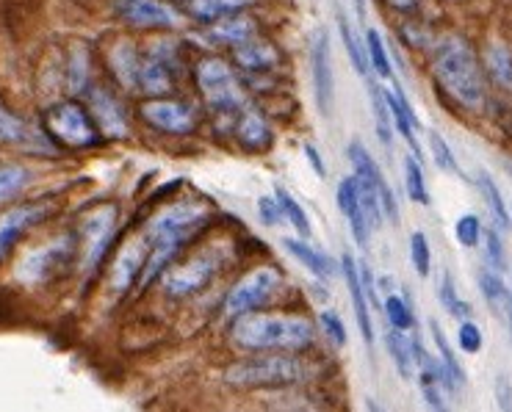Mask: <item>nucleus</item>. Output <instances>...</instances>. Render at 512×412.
<instances>
[{"label":"nucleus","instance_id":"1","mask_svg":"<svg viewBox=\"0 0 512 412\" xmlns=\"http://www.w3.org/2000/svg\"><path fill=\"white\" fill-rule=\"evenodd\" d=\"M230 346L250 354H299L316 346V324L297 313H250L233 318Z\"/></svg>","mask_w":512,"mask_h":412},{"label":"nucleus","instance_id":"2","mask_svg":"<svg viewBox=\"0 0 512 412\" xmlns=\"http://www.w3.org/2000/svg\"><path fill=\"white\" fill-rule=\"evenodd\" d=\"M211 211L194 200H183L169 205L167 211L150 219L147 230H144V241H147V260L139 274V285L147 288L155 283L164 271L175 263L180 249L189 244L191 238L197 236L208 222Z\"/></svg>","mask_w":512,"mask_h":412},{"label":"nucleus","instance_id":"3","mask_svg":"<svg viewBox=\"0 0 512 412\" xmlns=\"http://www.w3.org/2000/svg\"><path fill=\"white\" fill-rule=\"evenodd\" d=\"M316 365L299 354H250L227 365L225 382L236 390H283L316 379Z\"/></svg>","mask_w":512,"mask_h":412},{"label":"nucleus","instance_id":"4","mask_svg":"<svg viewBox=\"0 0 512 412\" xmlns=\"http://www.w3.org/2000/svg\"><path fill=\"white\" fill-rule=\"evenodd\" d=\"M435 78L449 95L465 108H482L485 103V75L479 70V61L471 45L460 36L443 39L435 59H432Z\"/></svg>","mask_w":512,"mask_h":412},{"label":"nucleus","instance_id":"5","mask_svg":"<svg viewBox=\"0 0 512 412\" xmlns=\"http://www.w3.org/2000/svg\"><path fill=\"white\" fill-rule=\"evenodd\" d=\"M45 133L67 150H89L103 142V133L97 130L89 108L75 100L56 103L45 111Z\"/></svg>","mask_w":512,"mask_h":412},{"label":"nucleus","instance_id":"6","mask_svg":"<svg viewBox=\"0 0 512 412\" xmlns=\"http://www.w3.org/2000/svg\"><path fill=\"white\" fill-rule=\"evenodd\" d=\"M225 269V252L208 249L197 252L183 263H175L172 269L161 274V288L169 299H191V296L203 294L208 285L219 277V271Z\"/></svg>","mask_w":512,"mask_h":412},{"label":"nucleus","instance_id":"7","mask_svg":"<svg viewBox=\"0 0 512 412\" xmlns=\"http://www.w3.org/2000/svg\"><path fill=\"white\" fill-rule=\"evenodd\" d=\"M194 81L200 95L205 97V103L216 111H244L247 108V97L241 92V83L236 78V72L227 67L225 61L219 59H203L197 61L194 67Z\"/></svg>","mask_w":512,"mask_h":412},{"label":"nucleus","instance_id":"8","mask_svg":"<svg viewBox=\"0 0 512 412\" xmlns=\"http://www.w3.org/2000/svg\"><path fill=\"white\" fill-rule=\"evenodd\" d=\"M280 285H283V271L274 266H258V269L247 271L239 283L227 291L225 313L230 318L258 313L280 291Z\"/></svg>","mask_w":512,"mask_h":412},{"label":"nucleus","instance_id":"9","mask_svg":"<svg viewBox=\"0 0 512 412\" xmlns=\"http://www.w3.org/2000/svg\"><path fill=\"white\" fill-rule=\"evenodd\" d=\"M142 119L158 133L167 136H189L197 130V111L180 100H164V97H153L139 108Z\"/></svg>","mask_w":512,"mask_h":412},{"label":"nucleus","instance_id":"10","mask_svg":"<svg viewBox=\"0 0 512 412\" xmlns=\"http://www.w3.org/2000/svg\"><path fill=\"white\" fill-rule=\"evenodd\" d=\"M117 224V205H97L92 211L84 213L81 227H78V238H81V258L86 266H97L103 252H106L111 233Z\"/></svg>","mask_w":512,"mask_h":412},{"label":"nucleus","instance_id":"11","mask_svg":"<svg viewBox=\"0 0 512 412\" xmlns=\"http://www.w3.org/2000/svg\"><path fill=\"white\" fill-rule=\"evenodd\" d=\"M53 200H34L23 202L12 211L0 213V263L9 258V252L17 247V241L36 227L39 222H45L50 213H53Z\"/></svg>","mask_w":512,"mask_h":412},{"label":"nucleus","instance_id":"12","mask_svg":"<svg viewBox=\"0 0 512 412\" xmlns=\"http://www.w3.org/2000/svg\"><path fill=\"white\" fill-rule=\"evenodd\" d=\"M178 78V59L175 50L169 42L153 45L147 50V56H142V70H139V86L147 95H164L172 89V83Z\"/></svg>","mask_w":512,"mask_h":412},{"label":"nucleus","instance_id":"13","mask_svg":"<svg viewBox=\"0 0 512 412\" xmlns=\"http://www.w3.org/2000/svg\"><path fill=\"white\" fill-rule=\"evenodd\" d=\"M349 161H352V169H355V175L360 183H369L377 189L382 202V213H385V219H391L393 224L399 222V205H396V197H393V189L388 186V180L382 175V169L374 161V155L369 153V147H363L360 142L349 144Z\"/></svg>","mask_w":512,"mask_h":412},{"label":"nucleus","instance_id":"14","mask_svg":"<svg viewBox=\"0 0 512 412\" xmlns=\"http://www.w3.org/2000/svg\"><path fill=\"white\" fill-rule=\"evenodd\" d=\"M310 72H313V92L316 103L324 117L333 114L335 100V75H333V56H330V36L327 31L316 34L313 50H310Z\"/></svg>","mask_w":512,"mask_h":412},{"label":"nucleus","instance_id":"15","mask_svg":"<svg viewBox=\"0 0 512 412\" xmlns=\"http://www.w3.org/2000/svg\"><path fill=\"white\" fill-rule=\"evenodd\" d=\"M117 14L133 28H178L180 14L167 0H117Z\"/></svg>","mask_w":512,"mask_h":412},{"label":"nucleus","instance_id":"16","mask_svg":"<svg viewBox=\"0 0 512 412\" xmlns=\"http://www.w3.org/2000/svg\"><path fill=\"white\" fill-rule=\"evenodd\" d=\"M89 114L95 119L97 130L103 133V139H122L128 133V119L122 111V103L103 86H95L89 92Z\"/></svg>","mask_w":512,"mask_h":412},{"label":"nucleus","instance_id":"17","mask_svg":"<svg viewBox=\"0 0 512 412\" xmlns=\"http://www.w3.org/2000/svg\"><path fill=\"white\" fill-rule=\"evenodd\" d=\"M341 271H344L346 288H349V299H352V310H355V321H358V330L363 335L366 346H374V324H371L369 313V299H366V291H363V283H360V266L358 260L352 258L349 252L341 255Z\"/></svg>","mask_w":512,"mask_h":412},{"label":"nucleus","instance_id":"18","mask_svg":"<svg viewBox=\"0 0 512 412\" xmlns=\"http://www.w3.org/2000/svg\"><path fill=\"white\" fill-rule=\"evenodd\" d=\"M335 202H338V211L344 213V219L349 222V230L358 241V247H369L371 227L363 216V208H360V194H358V180L355 177H344L338 183V191H335Z\"/></svg>","mask_w":512,"mask_h":412},{"label":"nucleus","instance_id":"19","mask_svg":"<svg viewBox=\"0 0 512 412\" xmlns=\"http://www.w3.org/2000/svg\"><path fill=\"white\" fill-rule=\"evenodd\" d=\"M258 36V25L252 17L247 14H230L225 20H219V23L208 25V31H205V39L211 42V45H227V48H241V45H247L250 39Z\"/></svg>","mask_w":512,"mask_h":412},{"label":"nucleus","instance_id":"20","mask_svg":"<svg viewBox=\"0 0 512 412\" xmlns=\"http://www.w3.org/2000/svg\"><path fill=\"white\" fill-rule=\"evenodd\" d=\"M144 260H147V241L142 238H133L122 247L120 258L114 260L111 266V285L117 291H128L133 280H139V274L144 269Z\"/></svg>","mask_w":512,"mask_h":412},{"label":"nucleus","instance_id":"21","mask_svg":"<svg viewBox=\"0 0 512 412\" xmlns=\"http://www.w3.org/2000/svg\"><path fill=\"white\" fill-rule=\"evenodd\" d=\"M70 258L72 241L70 238H64V241H56V244H50V247L34 252V255L20 266V271H23L28 280H45L48 274H53L61 263H67Z\"/></svg>","mask_w":512,"mask_h":412},{"label":"nucleus","instance_id":"22","mask_svg":"<svg viewBox=\"0 0 512 412\" xmlns=\"http://www.w3.org/2000/svg\"><path fill=\"white\" fill-rule=\"evenodd\" d=\"M283 247H286L288 252H291V258L297 260V263H302L316 280H322V283L335 280V263L327 252L310 247L308 241H302V238H286Z\"/></svg>","mask_w":512,"mask_h":412},{"label":"nucleus","instance_id":"23","mask_svg":"<svg viewBox=\"0 0 512 412\" xmlns=\"http://www.w3.org/2000/svg\"><path fill=\"white\" fill-rule=\"evenodd\" d=\"M385 103H388V111H391V122H393V130L405 139L407 144H410V150H413V158H418L421 155V150H418V139H416V130L421 128L418 125V117L416 111L410 108V103H407V97L396 89V92H385Z\"/></svg>","mask_w":512,"mask_h":412},{"label":"nucleus","instance_id":"24","mask_svg":"<svg viewBox=\"0 0 512 412\" xmlns=\"http://www.w3.org/2000/svg\"><path fill=\"white\" fill-rule=\"evenodd\" d=\"M236 136L239 142L247 147V150H269L272 144V128L263 117L258 108H244L239 114V128H236Z\"/></svg>","mask_w":512,"mask_h":412},{"label":"nucleus","instance_id":"25","mask_svg":"<svg viewBox=\"0 0 512 412\" xmlns=\"http://www.w3.org/2000/svg\"><path fill=\"white\" fill-rule=\"evenodd\" d=\"M247 6H252V0H189L186 12L191 14V20L205 25H214L219 20H225L230 14L244 12Z\"/></svg>","mask_w":512,"mask_h":412},{"label":"nucleus","instance_id":"26","mask_svg":"<svg viewBox=\"0 0 512 412\" xmlns=\"http://www.w3.org/2000/svg\"><path fill=\"white\" fill-rule=\"evenodd\" d=\"M108 64L114 75L120 78L122 86H131L136 89L139 86V70H142V56L136 53L131 42H117L111 53H108Z\"/></svg>","mask_w":512,"mask_h":412},{"label":"nucleus","instance_id":"27","mask_svg":"<svg viewBox=\"0 0 512 412\" xmlns=\"http://www.w3.org/2000/svg\"><path fill=\"white\" fill-rule=\"evenodd\" d=\"M233 56H236V61H239L244 70H250V72L272 70L274 64L280 61L277 48L269 45V42H263V39H258V36L250 39L247 45H241V48L233 50Z\"/></svg>","mask_w":512,"mask_h":412},{"label":"nucleus","instance_id":"28","mask_svg":"<svg viewBox=\"0 0 512 412\" xmlns=\"http://www.w3.org/2000/svg\"><path fill=\"white\" fill-rule=\"evenodd\" d=\"M477 285L479 291H482V296L488 299V305L496 310V313H507L510 310V302H512V294L510 288H507V283L501 280L499 271L493 269H479L477 271Z\"/></svg>","mask_w":512,"mask_h":412},{"label":"nucleus","instance_id":"29","mask_svg":"<svg viewBox=\"0 0 512 412\" xmlns=\"http://www.w3.org/2000/svg\"><path fill=\"white\" fill-rule=\"evenodd\" d=\"M385 346H388V354H391L399 377L413 379V374H416V357H413V341L407 338V332L388 330V335H385Z\"/></svg>","mask_w":512,"mask_h":412},{"label":"nucleus","instance_id":"30","mask_svg":"<svg viewBox=\"0 0 512 412\" xmlns=\"http://www.w3.org/2000/svg\"><path fill=\"white\" fill-rule=\"evenodd\" d=\"M477 183H479V191H482V197H485V205H488L490 216H493V222H496V230H499V233H507L512 219H510V211H507V202H504L499 186H496V180H493L488 172H479Z\"/></svg>","mask_w":512,"mask_h":412},{"label":"nucleus","instance_id":"31","mask_svg":"<svg viewBox=\"0 0 512 412\" xmlns=\"http://www.w3.org/2000/svg\"><path fill=\"white\" fill-rule=\"evenodd\" d=\"M274 200H277L280 211H283V219H286V222L291 224L294 230H297L302 241H308V238L313 236V224H310L305 208H302V205H299V202L294 200V197H291L286 189L274 191Z\"/></svg>","mask_w":512,"mask_h":412},{"label":"nucleus","instance_id":"32","mask_svg":"<svg viewBox=\"0 0 512 412\" xmlns=\"http://www.w3.org/2000/svg\"><path fill=\"white\" fill-rule=\"evenodd\" d=\"M429 332H432V341H435V346H438V360H441V365L446 368V374L452 377V382L457 385V390H460L465 385L463 365H460V360L454 357L452 346H449V341H446V335H443L438 321H429Z\"/></svg>","mask_w":512,"mask_h":412},{"label":"nucleus","instance_id":"33","mask_svg":"<svg viewBox=\"0 0 512 412\" xmlns=\"http://www.w3.org/2000/svg\"><path fill=\"white\" fill-rule=\"evenodd\" d=\"M382 310H385V318H388L391 330L410 332L413 327H416V316H413L410 302H407L405 296L388 294L385 299H382Z\"/></svg>","mask_w":512,"mask_h":412},{"label":"nucleus","instance_id":"34","mask_svg":"<svg viewBox=\"0 0 512 412\" xmlns=\"http://www.w3.org/2000/svg\"><path fill=\"white\" fill-rule=\"evenodd\" d=\"M366 59H369V64L380 78H385V81L391 78L393 81V67L391 59H388V50H385L380 31H374V28H366Z\"/></svg>","mask_w":512,"mask_h":412},{"label":"nucleus","instance_id":"35","mask_svg":"<svg viewBox=\"0 0 512 412\" xmlns=\"http://www.w3.org/2000/svg\"><path fill=\"white\" fill-rule=\"evenodd\" d=\"M338 31H341V42H344L346 53H349V61H352V67L358 70V75H369V59H366V53L360 48L358 36H355V28L352 23L346 20V14H338Z\"/></svg>","mask_w":512,"mask_h":412},{"label":"nucleus","instance_id":"36","mask_svg":"<svg viewBox=\"0 0 512 412\" xmlns=\"http://www.w3.org/2000/svg\"><path fill=\"white\" fill-rule=\"evenodd\" d=\"M31 128L14 111L0 103V144H28Z\"/></svg>","mask_w":512,"mask_h":412},{"label":"nucleus","instance_id":"37","mask_svg":"<svg viewBox=\"0 0 512 412\" xmlns=\"http://www.w3.org/2000/svg\"><path fill=\"white\" fill-rule=\"evenodd\" d=\"M405 186H407V197L418 205H429V191H427V180H424V169L418 164V158L407 155L405 158Z\"/></svg>","mask_w":512,"mask_h":412},{"label":"nucleus","instance_id":"38","mask_svg":"<svg viewBox=\"0 0 512 412\" xmlns=\"http://www.w3.org/2000/svg\"><path fill=\"white\" fill-rule=\"evenodd\" d=\"M28 180H31V172L25 166H0V202L12 200L14 194H20L28 186Z\"/></svg>","mask_w":512,"mask_h":412},{"label":"nucleus","instance_id":"39","mask_svg":"<svg viewBox=\"0 0 512 412\" xmlns=\"http://www.w3.org/2000/svg\"><path fill=\"white\" fill-rule=\"evenodd\" d=\"M438 299H441L443 310H446L449 316L460 318V321L471 318V305H465L463 299H460V294H457V288H454L449 274H443L441 277V285H438Z\"/></svg>","mask_w":512,"mask_h":412},{"label":"nucleus","instance_id":"40","mask_svg":"<svg viewBox=\"0 0 512 412\" xmlns=\"http://www.w3.org/2000/svg\"><path fill=\"white\" fill-rule=\"evenodd\" d=\"M482 222H479V216L474 213H465L460 216L457 222H454V238H457V244L465 249H474L482 241Z\"/></svg>","mask_w":512,"mask_h":412},{"label":"nucleus","instance_id":"41","mask_svg":"<svg viewBox=\"0 0 512 412\" xmlns=\"http://www.w3.org/2000/svg\"><path fill=\"white\" fill-rule=\"evenodd\" d=\"M371 100H374V119H377V136L385 147H393V122L388 103H385V92L382 89H371Z\"/></svg>","mask_w":512,"mask_h":412},{"label":"nucleus","instance_id":"42","mask_svg":"<svg viewBox=\"0 0 512 412\" xmlns=\"http://www.w3.org/2000/svg\"><path fill=\"white\" fill-rule=\"evenodd\" d=\"M410 263H413L418 277H429V271H432V249H429L427 236L421 230H416L410 236Z\"/></svg>","mask_w":512,"mask_h":412},{"label":"nucleus","instance_id":"43","mask_svg":"<svg viewBox=\"0 0 512 412\" xmlns=\"http://www.w3.org/2000/svg\"><path fill=\"white\" fill-rule=\"evenodd\" d=\"M488 70L501 86H512V53L501 45L488 50Z\"/></svg>","mask_w":512,"mask_h":412},{"label":"nucleus","instance_id":"44","mask_svg":"<svg viewBox=\"0 0 512 412\" xmlns=\"http://www.w3.org/2000/svg\"><path fill=\"white\" fill-rule=\"evenodd\" d=\"M485 241V260H488V269L504 271L507 269V252H504V238L496 227H488V233H482Z\"/></svg>","mask_w":512,"mask_h":412},{"label":"nucleus","instance_id":"45","mask_svg":"<svg viewBox=\"0 0 512 412\" xmlns=\"http://www.w3.org/2000/svg\"><path fill=\"white\" fill-rule=\"evenodd\" d=\"M429 150H432V158H435V164L441 166L443 172H449V175H460V169H457V158H454L452 147L446 144L441 133H429Z\"/></svg>","mask_w":512,"mask_h":412},{"label":"nucleus","instance_id":"46","mask_svg":"<svg viewBox=\"0 0 512 412\" xmlns=\"http://www.w3.org/2000/svg\"><path fill=\"white\" fill-rule=\"evenodd\" d=\"M319 327H322V332L333 341V346H346V341H349V335H346V324L341 321V316L335 313V310H322V316H319Z\"/></svg>","mask_w":512,"mask_h":412},{"label":"nucleus","instance_id":"47","mask_svg":"<svg viewBox=\"0 0 512 412\" xmlns=\"http://www.w3.org/2000/svg\"><path fill=\"white\" fill-rule=\"evenodd\" d=\"M457 343H460V349H463L465 354L482 352V330H479L471 318L460 321V327H457Z\"/></svg>","mask_w":512,"mask_h":412},{"label":"nucleus","instance_id":"48","mask_svg":"<svg viewBox=\"0 0 512 412\" xmlns=\"http://www.w3.org/2000/svg\"><path fill=\"white\" fill-rule=\"evenodd\" d=\"M421 396L427 401L429 412H449V404H446V396H443V390L435 385V382H429V379H421Z\"/></svg>","mask_w":512,"mask_h":412},{"label":"nucleus","instance_id":"49","mask_svg":"<svg viewBox=\"0 0 512 412\" xmlns=\"http://www.w3.org/2000/svg\"><path fill=\"white\" fill-rule=\"evenodd\" d=\"M258 211H261V222L266 224V227H277V224L286 222V219H283V211H280V205H277L274 197H263V200L258 202Z\"/></svg>","mask_w":512,"mask_h":412},{"label":"nucleus","instance_id":"50","mask_svg":"<svg viewBox=\"0 0 512 412\" xmlns=\"http://www.w3.org/2000/svg\"><path fill=\"white\" fill-rule=\"evenodd\" d=\"M496 401L501 412H512V382L507 377H496Z\"/></svg>","mask_w":512,"mask_h":412},{"label":"nucleus","instance_id":"51","mask_svg":"<svg viewBox=\"0 0 512 412\" xmlns=\"http://www.w3.org/2000/svg\"><path fill=\"white\" fill-rule=\"evenodd\" d=\"M305 155H308V161L310 164H313V172H316V175L319 177H324L327 175V169H324V161L322 158H319V153H316V147H305Z\"/></svg>","mask_w":512,"mask_h":412},{"label":"nucleus","instance_id":"52","mask_svg":"<svg viewBox=\"0 0 512 412\" xmlns=\"http://www.w3.org/2000/svg\"><path fill=\"white\" fill-rule=\"evenodd\" d=\"M418 3H421V0H388V6H391V9H396V12H402V14L416 12Z\"/></svg>","mask_w":512,"mask_h":412},{"label":"nucleus","instance_id":"53","mask_svg":"<svg viewBox=\"0 0 512 412\" xmlns=\"http://www.w3.org/2000/svg\"><path fill=\"white\" fill-rule=\"evenodd\" d=\"M366 410H369V412H388L377 399H366Z\"/></svg>","mask_w":512,"mask_h":412},{"label":"nucleus","instance_id":"54","mask_svg":"<svg viewBox=\"0 0 512 412\" xmlns=\"http://www.w3.org/2000/svg\"><path fill=\"white\" fill-rule=\"evenodd\" d=\"M507 318H510V330H512V302H510V310H507Z\"/></svg>","mask_w":512,"mask_h":412}]
</instances>
